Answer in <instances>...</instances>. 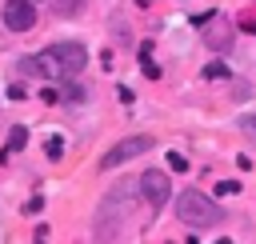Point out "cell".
Returning <instances> with one entry per match:
<instances>
[{
    "label": "cell",
    "mask_w": 256,
    "mask_h": 244,
    "mask_svg": "<svg viewBox=\"0 0 256 244\" xmlns=\"http://www.w3.org/2000/svg\"><path fill=\"white\" fill-rule=\"evenodd\" d=\"M152 144H156L152 136H128V140H120L116 148H108V152L100 156V168H120L124 160H136V156H144Z\"/></svg>",
    "instance_id": "3957f363"
},
{
    "label": "cell",
    "mask_w": 256,
    "mask_h": 244,
    "mask_svg": "<svg viewBox=\"0 0 256 244\" xmlns=\"http://www.w3.org/2000/svg\"><path fill=\"white\" fill-rule=\"evenodd\" d=\"M44 156H48V160H60V156H64V140H60V136H48V144H44Z\"/></svg>",
    "instance_id": "9c48e42d"
},
{
    "label": "cell",
    "mask_w": 256,
    "mask_h": 244,
    "mask_svg": "<svg viewBox=\"0 0 256 244\" xmlns=\"http://www.w3.org/2000/svg\"><path fill=\"white\" fill-rule=\"evenodd\" d=\"M244 28H248V32H256V16H248V20H244Z\"/></svg>",
    "instance_id": "2e32d148"
},
{
    "label": "cell",
    "mask_w": 256,
    "mask_h": 244,
    "mask_svg": "<svg viewBox=\"0 0 256 244\" xmlns=\"http://www.w3.org/2000/svg\"><path fill=\"white\" fill-rule=\"evenodd\" d=\"M24 144H28V128H20V124H16V128L8 132V152H20Z\"/></svg>",
    "instance_id": "ba28073f"
},
{
    "label": "cell",
    "mask_w": 256,
    "mask_h": 244,
    "mask_svg": "<svg viewBox=\"0 0 256 244\" xmlns=\"http://www.w3.org/2000/svg\"><path fill=\"white\" fill-rule=\"evenodd\" d=\"M140 192H144V200H148L152 208H164L168 196H172V184H168V176H164L160 168H148V172L140 176Z\"/></svg>",
    "instance_id": "277c9868"
},
{
    "label": "cell",
    "mask_w": 256,
    "mask_h": 244,
    "mask_svg": "<svg viewBox=\"0 0 256 244\" xmlns=\"http://www.w3.org/2000/svg\"><path fill=\"white\" fill-rule=\"evenodd\" d=\"M40 100H44V104H56V100H60V92H52V88H44V92H40Z\"/></svg>",
    "instance_id": "9a60e30c"
},
{
    "label": "cell",
    "mask_w": 256,
    "mask_h": 244,
    "mask_svg": "<svg viewBox=\"0 0 256 244\" xmlns=\"http://www.w3.org/2000/svg\"><path fill=\"white\" fill-rule=\"evenodd\" d=\"M204 76H208V80H228V64H220V60H212V64L204 68Z\"/></svg>",
    "instance_id": "8fae6325"
},
{
    "label": "cell",
    "mask_w": 256,
    "mask_h": 244,
    "mask_svg": "<svg viewBox=\"0 0 256 244\" xmlns=\"http://www.w3.org/2000/svg\"><path fill=\"white\" fill-rule=\"evenodd\" d=\"M60 100H84V88H76V84H64Z\"/></svg>",
    "instance_id": "4fadbf2b"
},
{
    "label": "cell",
    "mask_w": 256,
    "mask_h": 244,
    "mask_svg": "<svg viewBox=\"0 0 256 244\" xmlns=\"http://www.w3.org/2000/svg\"><path fill=\"white\" fill-rule=\"evenodd\" d=\"M240 132L256 144V112H244V116H240Z\"/></svg>",
    "instance_id": "30bf717a"
},
{
    "label": "cell",
    "mask_w": 256,
    "mask_h": 244,
    "mask_svg": "<svg viewBox=\"0 0 256 244\" xmlns=\"http://www.w3.org/2000/svg\"><path fill=\"white\" fill-rule=\"evenodd\" d=\"M164 160H168V168H172V172H188V160H184L180 152H168Z\"/></svg>",
    "instance_id": "7c38bea8"
},
{
    "label": "cell",
    "mask_w": 256,
    "mask_h": 244,
    "mask_svg": "<svg viewBox=\"0 0 256 244\" xmlns=\"http://www.w3.org/2000/svg\"><path fill=\"white\" fill-rule=\"evenodd\" d=\"M84 4H88V0H52V8H56V16H60V20L80 16V12H84Z\"/></svg>",
    "instance_id": "8992f818"
},
{
    "label": "cell",
    "mask_w": 256,
    "mask_h": 244,
    "mask_svg": "<svg viewBox=\"0 0 256 244\" xmlns=\"http://www.w3.org/2000/svg\"><path fill=\"white\" fill-rule=\"evenodd\" d=\"M40 208H44V200H40V196H32V200L24 204V212H28V216H32V212H40Z\"/></svg>",
    "instance_id": "5bb4252c"
},
{
    "label": "cell",
    "mask_w": 256,
    "mask_h": 244,
    "mask_svg": "<svg viewBox=\"0 0 256 244\" xmlns=\"http://www.w3.org/2000/svg\"><path fill=\"white\" fill-rule=\"evenodd\" d=\"M84 64H88V52H84V44H76V40L52 44V48H44V52H36V56L20 60V68H24V72L44 76V80H52V76H60V80L80 76V72H84Z\"/></svg>",
    "instance_id": "6da1fadb"
},
{
    "label": "cell",
    "mask_w": 256,
    "mask_h": 244,
    "mask_svg": "<svg viewBox=\"0 0 256 244\" xmlns=\"http://www.w3.org/2000/svg\"><path fill=\"white\" fill-rule=\"evenodd\" d=\"M140 68H144V76H148V80H156V76H160L156 60H152V40H144V44H140Z\"/></svg>",
    "instance_id": "52a82bcc"
},
{
    "label": "cell",
    "mask_w": 256,
    "mask_h": 244,
    "mask_svg": "<svg viewBox=\"0 0 256 244\" xmlns=\"http://www.w3.org/2000/svg\"><path fill=\"white\" fill-rule=\"evenodd\" d=\"M176 216H180L188 228H216V224L224 220V208H220L212 196L188 188V192H180V200H176Z\"/></svg>",
    "instance_id": "7a4b0ae2"
},
{
    "label": "cell",
    "mask_w": 256,
    "mask_h": 244,
    "mask_svg": "<svg viewBox=\"0 0 256 244\" xmlns=\"http://www.w3.org/2000/svg\"><path fill=\"white\" fill-rule=\"evenodd\" d=\"M36 0H8L4 4V24L12 28V32H28L32 24H36V8H32Z\"/></svg>",
    "instance_id": "5b68a950"
}]
</instances>
